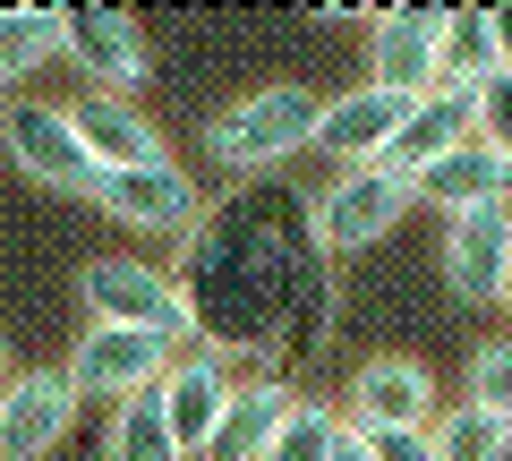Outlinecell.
Wrapping results in <instances>:
<instances>
[{
  "instance_id": "obj_22",
  "label": "cell",
  "mask_w": 512,
  "mask_h": 461,
  "mask_svg": "<svg viewBox=\"0 0 512 461\" xmlns=\"http://www.w3.org/2000/svg\"><path fill=\"white\" fill-rule=\"evenodd\" d=\"M333 436H342V410L308 393V402H291V419L265 444V461H333Z\"/></svg>"
},
{
  "instance_id": "obj_18",
  "label": "cell",
  "mask_w": 512,
  "mask_h": 461,
  "mask_svg": "<svg viewBox=\"0 0 512 461\" xmlns=\"http://www.w3.org/2000/svg\"><path fill=\"white\" fill-rule=\"evenodd\" d=\"M436 77L453 94H478L487 77H504V52L487 35V9H436Z\"/></svg>"
},
{
  "instance_id": "obj_11",
  "label": "cell",
  "mask_w": 512,
  "mask_h": 461,
  "mask_svg": "<svg viewBox=\"0 0 512 461\" xmlns=\"http://www.w3.org/2000/svg\"><path fill=\"white\" fill-rule=\"evenodd\" d=\"M367 86L402 94V103H419V94H436V9H384V18H367Z\"/></svg>"
},
{
  "instance_id": "obj_21",
  "label": "cell",
  "mask_w": 512,
  "mask_h": 461,
  "mask_svg": "<svg viewBox=\"0 0 512 461\" xmlns=\"http://www.w3.org/2000/svg\"><path fill=\"white\" fill-rule=\"evenodd\" d=\"M111 461H188L180 444H171V427H163V402H154V393L120 402V419H111Z\"/></svg>"
},
{
  "instance_id": "obj_19",
  "label": "cell",
  "mask_w": 512,
  "mask_h": 461,
  "mask_svg": "<svg viewBox=\"0 0 512 461\" xmlns=\"http://www.w3.org/2000/svg\"><path fill=\"white\" fill-rule=\"evenodd\" d=\"M60 60V9H0V94Z\"/></svg>"
},
{
  "instance_id": "obj_24",
  "label": "cell",
  "mask_w": 512,
  "mask_h": 461,
  "mask_svg": "<svg viewBox=\"0 0 512 461\" xmlns=\"http://www.w3.org/2000/svg\"><path fill=\"white\" fill-rule=\"evenodd\" d=\"M359 436V427H350ZM367 461H436V436L427 427H384V436H367Z\"/></svg>"
},
{
  "instance_id": "obj_9",
  "label": "cell",
  "mask_w": 512,
  "mask_h": 461,
  "mask_svg": "<svg viewBox=\"0 0 512 461\" xmlns=\"http://www.w3.org/2000/svg\"><path fill=\"white\" fill-rule=\"evenodd\" d=\"M231 359L214 351V342H197V351H180L163 368V385H154V402H163V427H171V444H180L188 461L205 453V436H214V419H222V402H231Z\"/></svg>"
},
{
  "instance_id": "obj_28",
  "label": "cell",
  "mask_w": 512,
  "mask_h": 461,
  "mask_svg": "<svg viewBox=\"0 0 512 461\" xmlns=\"http://www.w3.org/2000/svg\"><path fill=\"white\" fill-rule=\"evenodd\" d=\"M504 308H512V282H504Z\"/></svg>"
},
{
  "instance_id": "obj_16",
  "label": "cell",
  "mask_w": 512,
  "mask_h": 461,
  "mask_svg": "<svg viewBox=\"0 0 512 461\" xmlns=\"http://www.w3.org/2000/svg\"><path fill=\"white\" fill-rule=\"evenodd\" d=\"M419 205H436V214H470V205H512V163L495 146H478V137H461L444 163H427L419 180Z\"/></svg>"
},
{
  "instance_id": "obj_17",
  "label": "cell",
  "mask_w": 512,
  "mask_h": 461,
  "mask_svg": "<svg viewBox=\"0 0 512 461\" xmlns=\"http://www.w3.org/2000/svg\"><path fill=\"white\" fill-rule=\"evenodd\" d=\"M461 137H470V94L436 86V94H419V103H410V120L393 129V146H384V171H393V180H419V171H427V163H444Z\"/></svg>"
},
{
  "instance_id": "obj_6",
  "label": "cell",
  "mask_w": 512,
  "mask_h": 461,
  "mask_svg": "<svg viewBox=\"0 0 512 461\" xmlns=\"http://www.w3.org/2000/svg\"><path fill=\"white\" fill-rule=\"evenodd\" d=\"M60 52L94 77V94H137L154 69L146 26L120 18V9H60Z\"/></svg>"
},
{
  "instance_id": "obj_13",
  "label": "cell",
  "mask_w": 512,
  "mask_h": 461,
  "mask_svg": "<svg viewBox=\"0 0 512 461\" xmlns=\"http://www.w3.org/2000/svg\"><path fill=\"white\" fill-rule=\"evenodd\" d=\"M94 205L103 214H120L128 231H188L197 222V188H188V171L171 163H137V171H103L94 180Z\"/></svg>"
},
{
  "instance_id": "obj_27",
  "label": "cell",
  "mask_w": 512,
  "mask_h": 461,
  "mask_svg": "<svg viewBox=\"0 0 512 461\" xmlns=\"http://www.w3.org/2000/svg\"><path fill=\"white\" fill-rule=\"evenodd\" d=\"M0 385H9V342H0Z\"/></svg>"
},
{
  "instance_id": "obj_1",
  "label": "cell",
  "mask_w": 512,
  "mask_h": 461,
  "mask_svg": "<svg viewBox=\"0 0 512 461\" xmlns=\"http://www.w3.org/2000/svg\"><path fill=\"white\" fill-rule=\"evenodd\" d=\"M316 103L325 94H308V86H256L205 129V146H214L222 171H274L282 154L316 146Z\"/></svg>"
},
{
  "instance_id": "obj_14",
  "label": "cell",
  "mask_w": 512,
  "mask_h": 461,
  "mask_svg": "<svg viewBox=\"0 0 512 461\" xmlns=\"http://www.w3.org/2000/svg\"><path fill=\"white\" fill-rule=\"evenodd\" d=\"M69 120H77V146H86L94 171L163 163V129L146 120V103H137V94H86V103H69Z\"/></svg>"
},
{
  "instance_id": "obj_20",
  "label": "cell",
  "mask_w": 512,
  "mask_h": 461,
  "mask_svg": "<svg viewBox=\"0 0 512 461\" xmlns=\"http://www.w3.org/2000/svg\"><path fill=\"white\" fill-rule=\"evenodd\" d=\"M436 461H512V419H495V410H478V402H453V410H436Z\"/></svg>"
},
{
  "instance_id": "obj_10",
  "label": "cell",
  "mask_w": 512,
  "mask_h": 461,
  "mask_svg": "<svg viewBox=\"0 0 512 461\" xmlns=\"http://www.w3.org/2000/svg\"><path fill=\"white\" fill-rule=\"evenodd\" d=\"M69 419H77V393L60 368H9V385H0V461L52 453L69 436Z\"/></svg>"
},
{
  "instance_id": "obj_7",
  "label": "cell",
  "mask_w": 512,
  "mask_h": 461,
  "mask_svg": "<svg viewBox=\"0 0 512 461\" xmlns=\"http://www.w3.org/2000/svg\"><path fill=\"white\" fill-rule=\"evenodd\" d=\"M342 427H359V436H384V427H436V376L419 368V359H367L359 376H350L342 402Z\"/></svg>"
},
{
  "instance_id": "obj_5",
  "label": "cell",
  "mask_w": 512,
  "mask_h": 461,
  "mask_svg": "<svg viewBox=\"0 0 512 461\" xmlns=\"http://www.w3.org/2000/svg\"><path fill=\"white\" fill-rule=\"evenodd\" d=\"M0 137H9V163H18L35 188L94 197V180H103V171L86 163V146H77L69 103H9V111H0Z\"/></svg>"
},
{
  "instance_id": "obj_15",
  "label": "cell",
  "mask_w": 512,
  "mask_h": 461,
  "mask_svg": "<svg viewBox=\"0 0 512 461\" xmlns=\"http://www.w3.org/2000/svg\"><path fill=\"white\" fill-rule=\"evenodd\" d=\"M299 393L282 385V376H256V385H231V402H222L214 436H205L197 461H265V444L282 436V419H291Z\"/></svg>"
},
{
  "instance_id": "obj_2",
  "label": "cell",
  "mask_w": 512,
  "mask_h": 461,
  "mask_svg": "<svg viewBox=\"0 0 512 461\" xmlns=\"http://www.w3.org/2000/svg\"><path fill=\"white\" fill-rule=\"evenodd\" d=\"M77 291H86L94 325H146V333H163L171 351L197 342L188 299L171 291V274H163V265H146V257H94L86 274H77Z\"/></svg>"
},
{
  "instance_id": "obj_12",
  "label": "cell",
  "mask_w": 512,
  "mask_h": 461,
  "mask_svg": "<svg viewBox=\"0 0 512 461\" xmlns=\"http://www.w3.org/2000/svg\"><path fill=\"white\" fill-rule=\"evenodd\" d=\"M402 120H410L402 94H384V86L359 77L350 94H325V103H316V146H325L342 171H359V163H384V146H393Z\"/></svg>"
},
{
  "instance_id": "obj_26",
  "label": "cell",
  "mask_w": 512,
  "mask_h": 461,
  "mask_svg": "<svg viewBox=\"0 0 512 461\" xmlns=\"http://www.w3.org/2000/svg\"><path fill=\"white\" fill-rule=\"evenodd\" d=\"M333 461H367V436H350V427H342V436H333Z\"/></svg>"
},
{
  "instance_id": "obj_3",
  "label": "cell",
  "mask_w": 512,
  "mask_h": 461,
  "mask_svg": "<svg viewBox=\"0 0 512 461\" xmlns=\"http://www.w3.org/2000/svg\"><path fill=\"white\" fill-rule=\"evenodd\" d=\"M171 359H180V351H171L163 333H146V325H86L60 376H69L77 402H137V393L163 385Z\"/></svg>"
},
{
  "instance_id": "obj_29",
  "label": "cell",
  "mask_w": 512,
  "mask_h": 461,
  "mask_svg": "<svg viewBox=\"0 0 512 461\" xmlns=\"http://www.w3.org/2000/svg\"><path fill=\"white\" fill-rule=\"evenodd\" d=\"M504 77H512V69H504Z\"/></svg>"
},
{
  "instance_id": "obj_25",
  "label": "cell",
  "mask_w": 512,
  "mask_h": 461,
  "mask_svg": "<svg viewBox=\"0 0 512 461\" xmlns=\"http://www.w3.org/2000/svg\"><path fill=\"white\" fill-rule=\"evenodd\" d=\"M487 35H495V52H504V69H512V9H487Z\"/></svg>"
},
{
  "instance_id": "obj_8",
  "label": "cell",
  "mask_w": 512,
  "mask_h": 461,
  "mask_svg": "<svg viewBox=\"0 0 512 461\" xmlns=\"http://www.w3.org/2000/svg\"><path fill=\"white\" fill-rule=\"evenodd\" d=\"M444 282L453 299H504L512 282V205H470V214H444Z\"/></svg>"
},
{
  "instance_id": "obj_4",
  "label": "cell",
  "mask_w": 512,
  "mask_h": 461,
  "mask_svg": "<svg viewBox=\"0 0 512 461\" xmlns=\"http://www.w3.org/2000/svg\"><path fill=\"white\" fill-rule=\"evenodd\" d=\"M410 205H419V188H410V180H393L384 163H359V171H342V180L308 205V222H316V248L350 257V248H376Z\"/></svg>"
},
{
  "instance_id": "obj_23",
  "label": "cell",
  "mask_w": 512,
  "mask_h": 461,
  "mask_svg": "<svg viewBox=\"0 0 512 461\" xmlns=\"http://www.w3.org/2000/svg\"><path fill=\"white\" fill-rule=\"evenodd\" d=\"M461 402H478V410H495V419H512V333L470 351V393H461Z\"/></svg>"
}]
</instances>
